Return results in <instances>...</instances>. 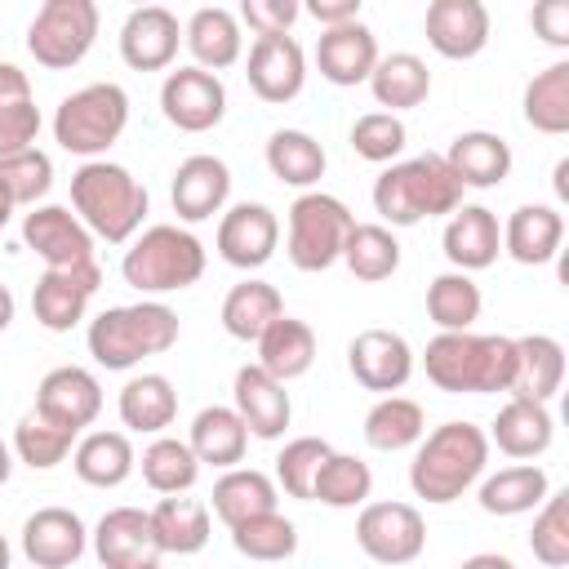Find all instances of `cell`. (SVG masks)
Masks as SVG:
<instances>
[{
    "label": "cell",
    "instance_id": "cell-1",
    "mask_svg": "<svg viewBox=\"0 0 569 569\" xmlns=\"http://www.w3.org/2000/svg\"><path fill=\"white\" fill-rule=\"evenodd\" d=\"M427 378L449 396H493L516 382V338L507 333H436L422 351Z\"/></svg>",
    "mask_w": 569,
    "mask_h": 569
},
{
    "label": "cell",
    "instance_id": "cell-2",
    "mask_svg": "<svg viewBox=\"0 0 569 569\" xmlns=\"http://www.w3.org/2000/svg\"><path fill=\"white\" fill-rule=\"evenodd\" d=\"M485 462H489V436L476 422H440L418 440V453L409 462V489L422 502L445 507L485 476Z\"/></svg>",
    "mask_w": 569,
    "mask_h": 569
},
{
    "label": "cell",
    "instance_id": "cell-3",
    "mask_svg": "<svg viewBox=\"0 0 569 569\" xmlns=\"http://www.w3.org/2000/svg\"><path fill=\"white\" fill-rule=\"evenodd\" d=\"M462 182L453 178L449 160L440 151L387 164L373 182V213L391 227H413L422 218H440L453 213L462 204Z\"/></svg>",
    "mask_w": 569,
    "mask_h": 569
},
{
    "label": "cell",
    "instance_id": "cell-4",
    "mask_svg": "<svg viewBox=\"0 0 569 569\" xmlns=\"http://www.w3.org/2000/svg\"><path fill=\"white\" fill-rule=\"evenodd\" d=\"M71 209L89 227V236L107 244H124L138 236L147 218V187L111 160H84L71 173Z\"/></svg>",
    "mask_w": 569,
    "mask_h": 569
},
{
    "label": "cell",
    "instance_id": "cell-5",
    "mask_svg": "<svg viewBox=\"0 0 569 569\" xmlns=\"http://www.w3.org/2000/svg\"><path fill=\"white\" fill-rule=\"evenodd\" d=\"M178 342V311L164 302L107 307L89 320V356L102 369H133L147 356H160Z\"/></svg>",
    "mask_w": 569,
    "mask_h": 569
},
{
    "label": "cell",
    "instance_id": "cell-6",
    "mask_svg": "<svg viewBox=\"0 0 569 569\" xmlns=\"http://www.w3.org/2000/svg\"><path fill=\"white\" fill-rule=\"evenodd\" d=\"M120 276L138 293L191 289L204 276V244L178 222H156L142 236H133V244L120 258Z\"/></svg>",
    "mask_w": 569,
    "mask_h": 569
},
{
    "label": "cell",
    "instance_id": "cell-7",
    "mask_svg": "<svg viewBox=\"0 0 569 569\" xmlns=\"http://www.w3.org/2000/svg\"><path fill=\"white\" fill-rule=\"evenodd\" d=\"M129 124V93L111 80L84 84L76 93H67L53 111V138L62 151L98 160Z\"/></svg>",
    "mask_w": 569,
    "mask_h": 569
},
{
    "label": "cell",
    "instance_id": "cell-8",
    "mask_svg": "<svg viewBox=\"0 0 569 569\" xmlns=\"http://www.w3.org/2000/svg\"><path fill=\"white\" fill-rule=\"evenodd\" d=\"M356 227L351 209L329 191H302L289 204V262L298 271H329L342 258L347 231Z\"/></svg>",
    "mask_w": 569,
    "mask_h": 569
},
{
    "label": "cell",
    "instance_id": "cell-9",
    "mask_svg": "<svg viewBox=\"0 0 569 569\" xmlns=\"http://www.w3.org/2000/svg\"><path fill=\"white\" fill-rule=\"evenodd\" d=\"M98 40V4L93 0H44L27 27V53L49 67H76Z\"/></svg>",
    "mask_w": 569,
    "mask_h": 569
},
{
    "label": "cell",
    "instance_id": "cell-10",
    "mask_svg": "<svg viewBox=\"0 0 569 569\" xmlns=\"http://www.w3.org/2000/svg\"><path fill=\"white\" fill-rule=\"evenodd\" d=\"M356 542L378 565H409L427 547V525L409 502H365L356 516Z\"/></svg>",
    "mask_w": 569,
    "mask_h": 569
},
{
    "label": "cell",
    "instance_id": "cell-11",
    "mask_svg": "<svg viewBox=\"0 0 569 569\" xmlns=\"http://www.w3.org/2000/svg\"><path fill=\"white\" fill-rule=\"evenodd\" d=\"M102 284V267L98 262H80V267H44V276L31 289V311L49 333H67L84 320L89 298Z\"/></svg>",
    "mask_w": 569,
    "mask_h": 569
},
{
    "label": "cell",
    "instance_id": "cell-12",
    "mask_svg": "<svg viewBox=\"0 0 569 569\" xmlns=\"http://www.w3.org/2000/svg\"><path fill=\"white\" fill-rule=\"evenodd\" d=\"M160 111L173 129L182 133H204L227 116V89L213 71L200 67H178L160 84Z\"/></svg>",
    "mask_w": 569,
    "mask_h": 569
},
{
    "label": "cell",
    "instance_id": "cell-13",
    "mask_svg": "<svg viewBox=\"0 0 569 569\" xmlns=\"http://www.w3.org/2000/svg\"><path fill=\"white\" fill-rule=\"evenodd\" d=\"M276 244H280V218L258 200L231 204L218 222V236H213L218 258L227 267H240V271H253V267L271 262Z\"/></svg>",
    "mask_w": 569,
    "mask_h": 569
},
{
    "label": "cell",
    "instance_id": "cell-14",
    "mask_svg": "<svg viewBox=\"0 0 569 569\" xmlns=\"http://www.w3.org/2000/svg\"><path fill=\"white\" fill-rule=\"evenodd\" d=\"M347 369L365 391L396 396L413 378V347L391 329H360L347 342Z\"/></svg>",
    "mask_w": 569,
    "mask_h": 569
},
{
    "label": "cell",
    "instance_id": "cell-15",
    "mask_svg": "<svg viewBox=\"0 0 569 569\" xmlns=\"http://www.w3.org/2000/svg\"><path fill=\"white\" fill-rule=\"evenodd\" d=\"M22 244L44 267H80L93 262V236L67 204H36L22 218Z\"/></svg>",
    "mask_w": 569,
    "mask_h": 569
},
{
    "label": "cell",
    "instance_id": "cell-16",
    "mask_svg": "<svg viewBox=\"0 0 569 569\" xmlns=\"http://www.w3.org/2000/svg\"><path fill=\"white\" fill-rule=\"evenodd\" d=\"M36 413L80 436L102 413V382L84 365H58L36 387Z\"/></svg>",
    "mask_w": 569,
    "mask_h": 569
},
{
    "label": "cell",
    "instance_id": "cell-17",
    "mask_svg": "<svg viewBox=\"0 0 569 569\" xmlns=\"http://www.w3.org/2000/svg\"><path fill=\"white\" fill-rule=\"evenodd\" d=\"M89 547V529L71 507H40L22 520V556L31 569H71Z\"/></svg>",
    "mask_w": 569,
    "mask_h": 569
},
{
    "label": "cell",
    "instance_id": "cell-18",
    "mask_svg": "<svg viewBox=\"0 0 569 569\" xmlns=\"http://www.w3.org/2000/svg\"><path fill=\"white\" fill-rule=\"evenodd\" d=\"M244 76L262 102H293L307 84V53L293 36H258Z\"/></svg>",
    "mask_w": 569,
    "mask_h": 569
},
{
    "label": "cell",
    "instance_id": "cell-19",
    "mask_svg": "<svg viewBox=\"0 0 569 569\" xmlns=\"http://www.w3.org/2000/svg\"><path fill=\"white\" fill-rule=\"evenodd\" d=\"M93 556L102 569H142L160 560L156 533H151V516L142 507H111L98 525H93Z\"/></svg>",
    "mask_w": 569,
    "mask_h": 569
},
{
    "label": "cell",
    "instance_id": "cell-20",
    "mask_svg": "<svg viewBox=\"0 0 569 569\" xmlns=\"http://www.w3.org/2000/svg\"><path fill=\"white\" fill-rule=\"evenodd\" d=\"M422 31L440 58L467 62L489 44V9L480 0H431Z\"/></svg>",
    "mask_w": 569,
    "mask_h": 569
},
{
    "label": "cell",
    "instance_id": "cell-21",
    "mask_svg": "<svg viewBox=\"0 0 569 569\" xmlns=\"http://www.w3.org/2000/svg\"><path fill=\"white\" fill-rule=\"evenodd\" d=\"M231 396H236V413L244 422L249 436L258 440H280L289 418H293V405H289V391L284 382H276L267 369L258 365H240L236 369V382H231Z\"/></svg>",
    "mask_w": 569,
    "mask_h": 569
},
{
    "label": "cell",
    "instance_id": "cell-22",
    "mask_svg": "<svg viewBox=\"0 0 569 569\" xmlns=\"http://www.w3.org/2000/svg\"><path fill=\"white\" fill-rule=\"evenodd\" d=\"M182 27L164 4H142L120 27V58L133 71H164L178 58Z\"/></svg>",
    "mask_w": 569,
    "mask_h": 569
},
{
    "label": "cell",
    "instance_id": "cell-23",
    "mask_svg": "<svg viewBox=\"0 0 569 569\" xmlns=\"http://www.w3.org/2000/svg\"><path fill=\"white\" fill-rule=\"evenodd\" d=\"M445 258L453 262V271H485L498 262L502 253V227H498V213L485 209V204H458L445 222Z\"/></svg>",
    "mask_w": 569,
    "mask_h": 569
},
{
    "label": "cell",
    "instance_id": "cell-24",
    "mask_svg": "<svg viewBox=\"0 0 569 569\" xmlns=\"http://www.w3.org/2000/svg\"><path fill=\"white\" fill-rule=\"evenodd\" d=\"M316 67L329 84L351 89V84H369L373 67H378V40L365 22H347V27H329L316 40Z\"/></svg>",
    "mask_w": 569,
    "mask_h": 569
},
{
    "label": "cell",
    "instance_id": "cell-25",
    "mask_svg": "<svg viewBox=\"0 0 569 569\" xmlns=\"http://www.w3.org/2000/svg\"><path fill=\"white\" fill-rule=\"evenodd\" d=\"M227 196H231V169L218 156H187L169 187L173 213L182 222H204V218L222 213Z\"/></svg>",
    "mask_w": 569,
    "mask_h": 569
},
{
    "label": "cell",
    "instance_id": "cell-26",
    "mask_svg": "<svg viewBox=\"0 0 569 569\" xmlns=\"http://www.w3.org/2000/svg\"><path fill=\"white\" fill-rule=\"evenodd\" d=\"M565 244V218L556 204H520L502 227V253L520 267H542Z\"/></svg>",
    "mask_w": 569,
    "mask_h": 569
},
{
    "label": "cell",
    "instance_id": "cell-27",
    "mask_svg": "<svg viewBox=\"0 0 569 569\" xmlns=\"http://www.w3.org/2000/svg\"><path fill=\"white\" fill-rule=\"evenodd\" d=\"M445 160H449L453 178H458L462 187H476V191H489V187L507 182V173H511V147H507V138H498V133H489V129H467V133H458V138L449 142Z\"/></svg>",
    "mask_w": 569,
    "mask_h": 569
},
{
    "label": "cell",
    "instance_id": "cell-28",
    "mask_svg": "<svg viewBox=\"0 0 569 569\" xmlns=\"http://www.w3.org/2000/svg\"><path fill=\"white\" fill-rule=\"evenodd\" d=\"M182 40H187L196 67H200V71H213V76H218L222 67H231V62L240 58V49H244L240 18H236L231 9H222V4L196 9V13L187 18V27H182Z\"/></svg>",
    "mask_w": 569,
    "mask_h": 569
},
{
    "label": "cell",
    "instance_id": "cell-29",
    "mask_svg": "<svg viewBox=\"0 0 569 569\" xmlns=\"http://www.w3.org/2000/svg\"><path fill=\"white\" fill-rule=\"evenodd\" d=\"M560 382H565V347L551 333L516 338V382H511V396L547 405L560 391Z\"/></svg>",
    "mask_w": 569,
    "mask_h": 569
},
{
    "label": "cell",
    "instance_id": "cell-30",
    "mask_svg": "<svg viewBox=\"0 0 569 569\" xmlns=\"http://www.w3.org/2000/svg\"><path fill=\"white\" fill-rule=\"evenodd\" d=\"M147 516H151V533H156L160 556H196V551H204V542H209V507L200 498L169 493Z\"/></svg>",
    "mask_w": 569,
    "mask_h": 569
},
{
    "label": "cell",
    "instance_id": "cell-31",
    "mask_svg": "<svg viewBox=\"0 0 569 569\" xmlns=\"http://www.w3.org/2000/svg\"><path fill=\"white\" fill-rule=\"evenodd\" d=\"M116 409H120V422H124L129 431H138V436H160V431L173 427V418H178V391H173V382H169L164 373H138V378H129V382L120 387Z\"/></svg>",
    "mask_w": 569,
    "mask_h": 569
},
{
    "label": "cell",
    "instance_id": "cell-32",
    "mask_svg": "<svg viewBox=\"0 0 569 569\" xmlns=\"http://www.w3.org/2000/svg\"><path fill=\"white\" fill-rule=\"evenodd\" d=\"M551 436H556V422L547 413V405H533V400H507L489 427V445H498L507 458H538L551 449Z\"/></svg>",
    "mask_w": 569,
    "mask_h": 569
},
{
    "label": "cell",
    "instance_id": "cell-33",
    "mask_svg": "<svg viewBox=\"0 0 569 569\" xmlns=\"http://www.w3.org/2000/svg\"><path fill=\"white\" fill-rule=\"evenodd\" d=\"M196 462H209V467H222L231 471L244 449H249V431L240 422V413L231 405H204L196 418H191V436H187Z\"/></svg>",
    "mask_w": 569,
    "mask_h": 569
},
{
    "label": "cell",
    "instance_id": "cell-34",
    "mask_svg": "<svg viewBox=\"0 0 569 569\" xmlns=\"http://www.w3.org/2000/svg\"><path fill=\"white\" fill-rule=\"evenodd\" d=\"M209 498H213V516L227 529H236V525H244L253 516L276 511V480L267 471H253V467H231V471H222L213 480Z\"/></svg>",
    "mask_w": 569,
    "mask_h": 569
},
{
    "label": "cell",
    "instance_id": "cell-35",
    "mask_svg": "<svg viewBox=\"0 0 569 569\" xmlns=\"http://www.w3.org/2000/svg\"><path fill=\"white\" fill-rule=\"evenodd\" d=\"M258 369H267L276 382H293L316 365V333L307 320L280 316L262 338H258Z\"/></svg>",
    "mask_w": 569,
    "mask_h": 569
},
{
    "label": "cell",
    "instance_id": "cell-36",
    "mask_svg": "<svg viewBox=\"0 0 569 569\" xmlns=\"http://www.w3.org/2000/svg\"><path fill=\"white\" fill-rule=\"evenodd\" d=\"M280 316H284V298L267 280H240L222 298V329L240 342H258Z\"/></svg>",
    "mask_w": 569,
    "mask_h": 569
},
{
    "label": "cell",
    "instance_id": "cell-37",
    "mask_svg": "<svg viewBox=\"0 0 569 569\" xmlns=\"http://www.w3.org/2000/svg\"><path fill=\"white\" fill-rule=\"evenodd\" d=\"M133 445L124 431H89L84 440H76L71 449V467L84 485L93 489H116L133 476Z\"/></svg>",
    "mask_w": 569,
    "mask_h": 569
},
{
    "label": "cell",
    "instance_id": "cell-38",
    "mask_svg": "<svg viewBox=\"0 0 569 569\" xmlns=\"http://www.w3.org/2000/svg\"><path fill=\"white\" fill-rule=\"evenodd\" d=\"M547 493H551L547 471L533 467V462H516V467H502V471L480 480V511H489V516H525V511L542 507Z\"/></svg>",
    "mask_w": 569,
    "mask_h": 569
},
{
    "label": "cell",
    "instance_id": "cell-39",
    "mask_svg": "<svg viewBox=\"0 0 569 569\" xmlns=\"http://www.w3.org/2000/svg\"><path fill=\"white\" fill-rule=\"evenodd\" d=\"M369 89H373L378 107H387L396 116V111H409V107L427 102L431 71H427V62L418 53H387V58H378V67L369 76Z\"/></svg>",
    "mask_w": 569,
    "mask_h": 569
},
{
    "label": "cell",
    "instance_id": "cell-40",
    "mask_svg": "<svg viewBox=\"0 0 569 569\" xmlns=\"http://www.w3.org/2000/svg\"><path fill=\"white\" fill-rule=\"evenodd\" d=\"M422 436H427V418H422V405L409 396H382L365 413V445L378 453H400Z\"/></svg>",
    "mask_w": 569,
    "mask_h": 569
},
{
    "label": "cell",
    "instance_id": "cell-41",
    "mask_svg": "<svg viewBox=\"0 0 569 569\" xmlns=\"http://www.w3.org/2000/svg\"><path fill=\"white\" fill-rule=\"evenodd\" d=\"M338 262H347V271L356 280H365V284L391 280L396 267H400V240L382 222H356L347 231V244H342V258Z\"/></svg>",
    "mask_w": 569,
    "mask_h": 569
},
{
    "label": "cell",
    "instance_id": "cell-42",
    "mask_svg": "<svg viewBox=\"0 0 569 569\" xmlns=\"http://www.w3.org/2000/svg\"><path fill=\"white\" fill-rule=\"evenodd\" d=\"M480 307H485L480 284L467 271H440L427 284V316L440 333H467L480 320Z\"/></svg>",
    "mask_w": 569,
    "mask_h": 569
},
{
    "label": "cell",
    "instance_id": "cell-43",
    "mask_svg": "<svg viewBox=\"0 0 569 569\" xmlns=\"http://www.w3.org/2000/svg\"><path fill=\"white\" fill-rule=\"evenodd\" d=\"M525 124L538 133H569V62H551L542 67L529 84H525Z\"/></svg>",
    "mask_w": 569,
    "mask_h": 569
},
{
    "label": "cell",
    "instance_id": "cell-44",
    "mask_svg": "<svg viewBox=\"0 0 569 569\" xmlns=\"http://www.w3.org/2000/svg\"><path fill=\"white\" fill-rule=\"evenodd\" d=\"M267 169L284 187H316L325 178V147L302 129H276L267 138Z\"/></svg>",
    "mask_w": 569,
    "mask_h": 569
},
{
    "label": "cell",
    "instance_id": "cell-45",
    "mask_svg": "<svg viewBox=\"0 0 569 569\" xmlns=\"http://www.w3.org/2000/svg\"><path fill=\"white\" fill-rule=\"evenodd\" d=\"M369 493H373V471L356 453H329L316 471V485H311V502H325L333 511L365 507Z\"/></svg>",
    "mask_w": 569,
    "mask_h": 569
},
{
    "label": "cell",
    "instance_id": "cell-46",
    "mask_svg": "<svg viewBox=\"0 0 569 569\" xmlns=\"http://www.w3.org/2000/svg\"><path fill=\"white\" fill-rule=\"evenodd\" d=\"M142 480L156 489V493H187L196 480H200V462L191 453L187 440L178 436H156L147 449H142Z\"/></svg>",
    "mask_w": 569,
    "mask_h": 569
},
{
    "label": "cell",
    "instance_id": "cell-47",
    "mask_svg": "<svg viewBox=\"0 0 569 569\" xmlns=\"http://www.w3.org/2000/svg\"><path fill=\"white\" fill-rule=\"evenodd\" d=\"M9 449H13V458L27 462L31 471H49V467H58V462L76 449V431H67V427H58V422H49V418H40V413L31 409L27 418H18Z\"/></svg>",
    "mask_w": 569,
    "mask_h": 569
},
{
    "label": "cell",
    "instance_id": "cell-48",
    "mask_svg": "<svg viewBox=\"0 0 569 569\" xmlns=\"http://www.w3.org/2000/svg\"><path fill=\"white\" fill-rule=\"evenodd\" d=\"M231 547L244 556V560H262V565H276V560H289L298 551V529L293 520H284L280 511H267V516H253L244 525L231 529Z\"/></svg>",
    "mask_w": 569,
    "mask_h": 569
},
{
    "label": "cell",
    "instance_id": "cell-49",
    "mask_svg": "<svg viewBox=\"0 0 569 569\" xmlns=\"http://www.w3.org/2000/svg\"><path fill=\"white\" fill-rule=\"evenodd\" d=\"M0 187L13 200V209H22V204L36 209V200H44L49 187H53V160L40 147L0 156Z\"/></svg>",
    "mask_w": 569,
    "mask_h": 569
},
{
    "label": "cell",
    "instance_id": "cell-50",
    "mask_svg": "<svg viewBox=\"0 0 569 569\" xmlns=\"http://www.w3.org/2000/svg\"><path fill=\"white\" fill-rule=\"evenodd\" d=\"M329 453H333V449H329V440H320V436H298V440H289V445L276 453V485H280L289 498L311 502L316 471H320V462H325Z\"/></svg>",
    "mask_w": 569,
    "mask_h": 569
},
{
    "label": "cell",
    "instance_id": "cell-51",
    "mask_svg": "<svg viewBox=\"0 0 569 569\" xmlns=\"http://www.w3.org/2000/svg\"><path fill=\"white\" fill-rule=\"evenodd\" d=\"M529 551L547 565V569H565L569 565V493H547L533 529H529Z\"/></svg>",
    "mask_w": 569,
    "mask_h": 569
},
{
    "label": "cell",
    "instance_id": "cell-52",
    "mask_svg": "<svg viewBox=\"0 0 569 569\" xmlns=\"http://www.w3.org/2000/svg\"><path fill=\"white\" fill-rule=\"evenodd\" d=\"M405 120L391 111H369L351 124V151L369 164H396V156L405 151Z\"/></svg>",
    "mask_w": 569,
    "mask_h": 569
},
{
    "label": "cell",
    "instance_id": "cell-53",
    "mask_svg": "<svg viewBox=\"0 0 569 569\" xmlns=\"http://www.w3.org/2000/svg\"><path fill=\"white\" fill-rule=\"evenodd\" d=\"M302 4L298 0H244L240 4V22L253 36H289V27L298 22Z\"/></svg>",
    "mask_w": 569,
    "mask_h": 569
},
{
    "label": "cell",
    "instance_id": "cell-54",
    "mask_svg": "<svg viewBox=\"0 0 569 569\" xmlns=\"http://www.w3.org/2000/svg\"><path fill=\"white\" fill-rule=\"evenodd\" d=\"M36 133H40V107L36 102H18V107L0 111V156L36 147Z\"/></svg>",
    "mask_w": 569,
    "mask_h": 569
},
{
    "label": "cell",
    "instance_id": "cell-55",
    "mask_svg": "<svg viewBox=\"0 0 569 569\" xmlns=\"http://www.w3.org/2000/svg\"><path fill=\"white\" fill-rule=\"evenodd\" d=\"M529 27L542 44L569 49V0H542L529 9Z\"/></svg>",
    "mask_w": 569,
    "mask_h": 569
},
{
    "label": "cell",
    "instance_id": "cell-56",
    "mask_svg": "<svg viewBox=\"0 0 569 569\" xmlns=\"http://www.w3.org/2000/svg\"><path fill=\"white\" fill-rule=\"evenodd\" d=\"M307 13L329 31V27H347V22H360V0H311Z\"/></svg>",
    "mask_w": 569,
    "mask_h": 569
},
{
    "label": "cell",
    "instance_id": "cell-57",
    "mask_svg": "<svg viewBox=\"0 0 569 569\" xmlns=\"http://www.w3.org/2000/svg\"><path fill=\"white\" fill-rule=\"evenodd\" d=\"M18 102H31V80H27L22 67L0 62V111L4 107H18Z\"/></svg>",
    "mask_w": 569,
    "mask_h": 569
},
{
    "label": "cell",
    "instance_id": "cell-58",
    "mask_svg": "<svg viewBox=\"0 0 569 569\" xmlns=\"http://www.w3.org/2000/svg\"><path fill=\"white\" fill-rule=\"evenodd\" d=\"M458 569H516L507 556H498V551H476V556H467Z\"/></svg>",
    "mask_w": 569,
    "mask_h": 569
},
{
    "label": "cell",
    "instance_id": "cell-59",
    "mask_svg": "<svg viewBox=\"0 0 569 569\" xmlns=\"http://www.w3.org/2000/svg\"><path fill=\"white\" fill-rule=\"evenodd\" d=\"M13 311H18V302H13V293H9V284H0V333L13 325Z\"/></svg>",
    "mask_w": 569,
    "mask_h": 569
},
{
    "label": "cell",
    "instance_id": "cell-60",
    "mask_svg": "<svg viewBox=\"0 0 569 569\" xmlns=\"http://www.w3.org/2000/svg\"><path fill=\"white\" fill-rule=\"evenodd\" d=\"M9 476H13V449H9L4 440H0V485H4Z\"/></svg>",
    "mask_w": 569,
    "mask_h": 569
},
{
    "label": "cell",
    "instance_id": "cell-61",
    "mask_svg": "<svg viewBox=\"0 0 569 569\" xmlns=\"http://www.w3.org/2000/svg\"><path fill=\"white\" fill-rule=\"evenodd\" d=\"M565 173H569V160H560V164H556V196H560V200L569 196V187H565Z\"/></svg>",
    "mask_w": 569,
    "mask_h": 569
},
{
    "label": "cell",
    "instance_id": "cell-62",
    "mask_svg": "<svg viewBox=\"0 0 569 569\" xmlns=\"http://www.w3.org/2000/svg\"><path fill=\"white\" fill-rule=\"evenodd\" d=\"M9 213H13V200H9V196H4V187H0V227L9 222Z\"/></svg>",
    "mask_w": 569,
    "mask_h": 569
},
{
    "label": "cell",
    "instance_id": "cell-63",
    "mask_svg": "<svg viewBox=\"0 0 569 569\" xmlns=\"http://www.w3.org/2000/svg\"><path fill=\"white\" fill-rule=\"evenodd\" d=\"M9 560H13V551H9V538L0 533V569H9Z\"/></svg>",
    "mask_w": 569,
    "mask_h": 569
},
{
    "label": "cell",
    "instance_id": "cell-64",
    "mask_svg": "<svg viewBox=\"0 0 569 569\" xmlns=\"http://www.w3.org/2000/svg\"><path fill=\"white\" fill-rule=\"evenodd\" d=\"M142 569H160V560H156V565H142Z\"/></svg>",
    "mask_w": 569,
    "mask_h": 569
}]
</instances>
